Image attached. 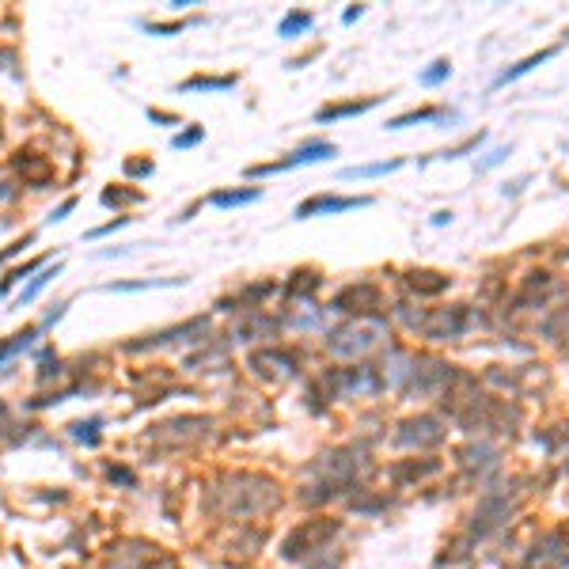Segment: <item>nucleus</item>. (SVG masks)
I'll return each instance as SVG.
<instances>
[{"mask_svg": "<svg viewBox=\"0 0 569 569\" xmlns=\"http://www.w3.org/2000/svg\"><path fill=\"white\" fill-rule=\"evenodd\" d=\"M383 334H387V323H383V319L357 315L353 323H346V326L326 334V350H330L334 357H365V353H372L383 341Z\"/></svg>", "mask_w": 569, "mask_h": 569, "instance_id": "f257e3e1", "label": "nucleus"}, {"mask_svg": "<svg viewBox=\"0 0 569 569\" xmlns=\"http://www.w3.org/2000/svg\"><path fill=\"white\" fill-rule=\"evenodd\" d=\"M372 197H334V194H319L308 197L304 205H296V220L319 217V213H350V209H368Z\"/></svg>", "mask_w": 569, "mask_h": 569, "instance_id": "39448f33", "label": "nucleus"}, {"mask_svg": "<svg viewBox=\"0 0 569 569\" xmlns=\"http://www.w3.org/2000/svg\"><path fill=\"white\" fill-rule=\"evenodd\" d=\"M311 23H315V16H311V12H289V16L281 19V34H284V38H296V34L308 31Z\"/></svg>", "mask_w": 569, "mask_h": 569, "instance_id": "a211bd4d", "label": "nucleus"}, {"mask_svg": "<svg viewBox=\"0 0 569 569\" xmlns=\"http://www.w3.org/2000/svg\"><path fill=\"white\" fill-rule=\"evenodd\" d=\"M95 429H99V422H76V425H73V437H76V440H88V444H95Z\"/></svg>", "mask_w": 569, "mask_h": 569, "instance_id": "b1692460", "label": "nucleus"}, {"mask_svg": "<svg viewBox=\"0 0 569 569\" xmlns=\"http://www.w3.org/2000/svg\"><path fill=\"white\" fill-rule=\"evenodd\" d=\"M16 171L19 175H23L27 182H34V186H38V182H46L49 175H53V167H49L46 160H38V156H31V152H16Z\"/></svg>", "mask_w": 569, "mask_h": 569, "instance_id": "9d476101", "label": "nucleus"}, {"mask_svg": "<svg viewBox=\"0 0 569 569\" xmlns=\"http://www.w3.org/2000/svg\"><path fill=\"white\" fill-rule=\"evenodd\" d=\"M410 289H414V293H425V296H437V293L448 289V277L429 274V269H417V274H410Z\"/></svg>", "mask_w": 569, "mask_h": 569, "instance_id": "9b49d317", "label": "nucleus"}, {"mask_svg": "<svg viewBox=\"0 0 569 569\" xmlns=\"http://www.w3.org/2000/svg\"><path fill=\"white\" fill-rule=\"evenodd\" d=\"M57 274H61V266H53V269H42V274H38V277H34V281H31V284H27L23 293H19V300H16V308H23V304H31V300H34V296H38V293H42V289H46V281H49V277H57Z\"/></svg>", "mask_w": 569, "mask_h": 569, "instance_id": "6ab92c4d", "label": "nucleus"}, {"mask_svg": "<svg viewBox=\"0 0 569 569\" xmlns=\"http://www.w3.org/2000/svg\"><path fill=\"white\" fill-rule=\"evenodd\" d=\"M34 334H38V326H23V330H19V334H12L8 341H0V361H8L12 353L27 350V346H31V338H34Z\"/></svg>", "mask_w": 569, "mask_h": 569, "instance_id": "dca6fc26", "label": "nucleus"}, {"mask_svg": "<svg viewBox=\"0 0 569 569\" xmlns=\"http://www.w3.org/2000/svg\"><path fill=\"white\" fill-rule=\"evenodd\" d=\"M141 190H103V205H137Z\"/></svg>", "mask_w": 569, "mask_h": 569, "instance_id": "412c9836", "label": "nucleus"}, {"mask_svg": "<svg viewBox=\"0 0 569 569\" xmlns=\"http://www.w3.org/2000/svg\"><path fill=\"white\" fill-rule=\"evenodd\" d=\"M148 118H152V122H175V118H171V114H163V110H148Z\"/></svg>", "mask_w": 569, "mask_h": 569, "instance_id": "7c9ffc66", "label": "nucleus"}, {"mask_svg": "<svg viewBox=\"0 0 569 569\" xmlns=\"http://www.w3.org/2000/svg\"><path fill=\"white\" fill-rule=\"evenodd\" d=\"M402 160H383V163H361V167H346L341 175L346 179H376V175H387V171H398Z\"/></svg>", "mask_w": 569, "mask_h": 569, "instance_id": "f8f14e48", "label": "nucleus"}, {"mask_svg": "<svg viewBox=\"0 0 569 569\" xmlns=\"http://www.w3.org/2000/svg\"><path fill=\"white\" fill-rule=\"evenodd\" d=\"M433 118H440V110H437V106H425V110H410V114H398V118H391L387 130H407V125L433 122Z\"/></svg>", "mask_w": 569, "mask_h": 569, "instance_id": "2eb2a0df", "label": "nucleus"}, {"mask_svg": "<svg viewBox=\"0 0 569 569\" xmlns=\"http://www.w3.org/2000/svg\"><path fill=\"white\" fill-rule=\"evenodd\" d=\"M550 53H554V49H539V53L524 57V61H520L516 69H509V73H501V76H497V88H501V84H509V80H516V76H524V73H531V69H535V65H543V61H546Z\"/></svg>", "mask_w": 569, "mask_h": 569, "instance_id": "4468645a", "label": "nucleus"}, {"mask_svg": "<svg viewBox=\"0 0 569 569\" xmlns=\"http://www.w3.org/2000/svg\"><path fill=\"white\" fill-rule=\"evenodd\" d=\"M330 535H338V520H308V524H300L296 531H289V539L281 543V554L289 561L311 558V554L326 550V539Z\"/></svg>", "mask_w": 569, "mask_h": 569, "instance_id": "f03ea898", "label": "nucleus"}, {"mask_svg": "<svg viewBox=\"0 0 569 569\" xmlns=\"http://www.w3.org/2000/svg\"><path fill=\"white\" fill-rule=\"evenodd\" d=\"M179 281V277H175ZM171 277H160V281H118V284H106V293H133V289H163V284H175Z\"/></svg>", "mask_w": 569, "mask_h": 569, "instance_id": "aec40b11", "label": "nucleus"}, {"mask_svg": "<svg viewBox=\"0 0 569 569\" xmlns=\"http://www.w3.org/2000/svg\"><path fill=\"white\" fill-rule=\"evenodd\" d=\"M330 383L338 395H376V391L383 387V380L376 376V368L368 365H357V368H338V372L330 376Z\"/></svg>", "mask_w": 569, "mask_h": 569, "instance_id": "7ed1b4c3", "label": "nucleus"}, {"mask_svg": "<svg viewBox=\"0 0 569 569\" xmlns=\"http://www.w3.org/2000/svg\"><path fill=\"white\" fill-rule=\"evenodd\" d=\"M38 266H42V258H31V262H23V266H16L8 277H4V281H0V293H8L12 284H16V281H23V277L31 274V269H38Z\"/></svg>", "mask_w": 569, "mask_h": 569, "instance_id": "4be33fe9", "label": "nucleus"}, {"mask_svg": "<svg viewBox=\"0 0 569 569\" xmlns=\"http://www.w3.org/2000/svg\"><path fill=\"white\" fill-rule=\"evenodd\" d=\"M125 224V217H114L110 224H103V228H95V232H91V236H106V232H114V228H122Z\"/></svg>", "mask_w": 569, "mask_h": 569, "instance_id": "cd10ccee", "label": "nucleus"}, {"mask_svg": "<svg viewBox=\"0 0 569 569\" xmlns=\"http://www.w3.org/2000/svg\"><path fill=\"white\" fill-rule=\"evenodd\" d=\"M202 125H194V130H186V133H179V137H175V141H171V145H175V148H190V145H197V141H202Z\"/></svg>", "mask_w": 569, "mask_h": 569, "instance_id": "393cba45", "label": "nucleus"}, {"mask_svg": "<svg viewBox=\"0 0 569 569\" xmlns=\"http://www.w3.org/2000/svg\"><path fill=\"white\" fill-rule=\"evenodd\" d=\"M73 205H76L73 197H69V202H61V209H53V217H49V220H65L69 213H73Z\"/></svg>", "mask_w": 569, "mask_h": 569, "instance_id": "c85d7f7f", "label": "nucleus"}, {"mask_svg": "<svg viewBox=\"0 0 569 569\" xmlns=\"http://www.w3.org/2000/svg\"><path fill=\"white\" fill-rule=\"evenodd\" d=\"M440 437H444V433H440V422H433V417H417V422H407L402 429H398V444H407V448L437 444Z\"/></svg>", "mask_w": 569, "mask_h": 569, "instance_id": "0eeeda50", "label": "nucleus"}, {"mask_svg": "<svg viewBox=\"0 0 569 569\" xmlns=\"http://www.w3.org/2000/svg\"><path fill=\"white\" fill-rule=\"evenodd\" d=\"M197 330H205V319H190V323H182V326H175V330H160V334H148V338H141V341H130L125 350H156V346H167V341H175V338H182V334H197Z\"/></svg>", "mask_w": 569, "mask_h": 569, "instance_id": "6e6552de", "label": "nucleus"}, {"mask_svg": "<svg viewBox=\"0 0 569 569\" xmlns=\"http://www.w3.org/2000/svg\"><path fill=\"white\" fill-rule=\"evenodd\" d=\"M236 84V76H190L186 84H182V91H224Z\"/></svg>", "mask_w": 569, "mask_h": 569, "instance_id": "ddd939ff", "label": "nucleus"}, {"mask_svg": "<svg viewBox=\"0 0 569 569\" xmlns=\"http://www.w3.org/2000/svg\"><path fill=\"white\" fill-rule=\"evenodd\" d=\"M31 239H34V236H23V239H16V243H12V247H4V251H0V262H8L12 254H19L27 243H31Z\"/></svg>", "mask_w": 569, "mask_h": 569, "instance_id": "bb28decb", "label": "nucleus"}, {"mask_svg": "<svg viewBox=\"0 0 569 569\" xmlns=\"http://www.w3.org/2000/svg\"><path fill=\"white\" fill-rule=\"evenodd\" d=\"M330 156H334V145H326V141H311V145L296 148L289 160H281V163H258V167H251L247 175H251V179H262V175H277V171H289V167H304V163L330 160Z\"/></svg>", "mask_w": 569, "mask_h": 569, "instance_id": "20e7f679", "label": "nucleus"}, {"mask_svg": "<svg viewBox=\"0 0 569 569\" xmlns=\"http://www.w3.org/2000/svg\"><path fill=\"white\" fill-rule=\"evenodd\" d=\"M376 103H380V95H372V99H353V103H334V106H323L315 118H319V122H338V118H353V114L372 110Z\"/></svg>", "mask_w": 569, "mask_h": 569, "instance_id": "1a4fd4ad", "label": "nucleus"}, {"mask_svg": "<svg viewBox=\"0 0 569 569\" xmlns=\"http://www.w3.org/2000/svg\"><path fill=\"white\" fill-rule=\"evenodd\" d=\"M463 308H452V311H437L433 319H425L422 323V330H425V338H437V341H444V338H459L463 334Z\"/></svg>", "mask_w": 569, "mask_h": 569, "instance_id": "423d86ee", "label": "nucleus"}, {"mask_svg": "<svg viewBox=\"0 0 569 569\" xmlns=\"http://www.w3.org/2000/svg\"><path fill=\"white\" fill-rule=\"evenodd\" d=\"M258 197V190H224V194H213L209 205H217V209H232V205H247Z\"/></svg>", "mask_w": 569, "mask_h": 569, "instance_id": "f3484780", "label": "nucleus"}, {"mask_svg": "<svg viewBox=\"0 0 569 569\" xmlns=\"http://www.w3.org/2000/svg\"><path fill=\"white\" fill-rule=\"evenodd\" d=\"M110 479H118V482H125V486H133V474L122 471V467H118V471H110Z\"/></svg>", "mask_w": 569, "mask_h": 569, "instance_id": "c756f323", "label": "nucleus"}, {"mask_svg": "<svg viewBox=\"0 0 569 569\" xmlns=\"http://www.w3.org/2000/svg\"><path fill=\"white\" fill-rule=\"evenodd\" d=\"M125 175H152V160H125Z\"/></svg>", "mask_w": 569, "mask_h": 569, "instance_id": "a878e982", "label": "nucleus"}, {"mask_svg": "<svg viewBox=\"0 0 569 569\" xmlns=\"http://www.w3.org/2000/svg\"><path fill=\"white\" fill-rule=\"evenodd\" d=\"M448 73H452V65H448V61H437V65H433V69H425V73L417 76V80H422V84H429V88H433V84L448 80Z\"/></svg>", "mask_w": 569, "mask_h": 569, "instance_id": "5701e85b", "label": "nucleus"}]
</instances>
